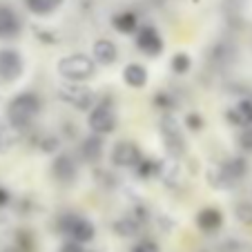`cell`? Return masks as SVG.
<instances>
[{"label":"cell","instance_id":"obj_1","mask_svg":"<svg viewBox=\"0 0 252 252\" xmlns=\"http://www.w3.org/2000/svg\"><path fill=\"white\" fill-rule=\"evenodd\" d=\"M40 110H43V100H40L38 94L20 92L7 105V121H9V125L14 129L23 132V129H29L33 119L40 114Z\"/></svg>","mask_w":252,"mask_h":252},{"label":"cell","instance_id":"obj_2","mask_svg":"<svg viewBox=\"0 0 252 252\" xmlns=\"http://www.w3.org/2000/svg\"><path fill=\"white\" fill-rule=\"evenodd\" d=\"M96 65H98V63H96L92 56H85V54H71V56H65L58 61L56 69H58L63 81L85 83V81H90V78L96 76Z\"/></svg>","mask_w":252,"mask_h":252},{"label":"cell","instance_id":"obj_3","mask_svg":"<svg viewBox=\"0 0 252 252\" xmlns=\"http://www.w3.org/2000/svg\"><path fill=\"white\" fill-rule=\"evenodd\" d=\"M158 132H161L167 157L179 161V158L188 152V143H186V136H183L181 127H179V121L172 114H163L161 121H158Z\"/></svg>","mask_w":252,"mask_h":252},{"label":"cell","instance_id":"obj_4","mask_svg":"<svg viewBox=\"0 0 252 252\" xmlns=\"http://www.w3.org/2000/svg\"><path fill=\"white\" fill-rule=\"evenodd\" d=\"M56 228L67 239H74V241L81 243H90L96 237L94 223L90 219H85V217H81V214H63V217H58Z\"/></svg>","mask_w":252,"mask_h":252},{"label":"cell","instance_id":"obj_5","mask_svg":"<svg viewBox=\"0 0 252 252\" xmlns=\"http://www.w3.org/2000/svg\"><path fill=\"white\" fill-rule=\"evenodd\" d=\"M56 96L63 100L65 105H71V107H76V110L81 112H90L92 107H94V92L90 90V87H85L83 83H69L65 81L63 85H58L56 90Z\"/></svg>","mask_w":252,"mask_h":252},{"label":"cell","instance_id":"obj_6","mask_svg":"<svg viewBox=\"0 0 252 252\" xmlns=\"http://www.w3.org/2000/svg\"><path fill=\"white\" fill-rule=\"evenodd\" d=\"M87 125H90L92 132L96 134H112L119 125V116H116L114 103L107 98H103L100 103H96L90 110V116H87Z\"/></svg>","mask_w":252,"mask_h":252},{"label":"cell","instance_id":"obj_7","mask_svg":"<svg viewBox=\"0 0 252 252\" xmlns=\"http://www.w3.org/2000/svg\"><path fill=\"white\" fill-rule=\"evenodd\" d=\"M23 71H25V61L18 49L11 47L0 49V81L14 83L23 76Z\"/></svg>","mask_w":252,"mask_h":252},{"label":"cell","instance_id":"obj_8","mask_svg":"<svg viewBox=\"0 0 252 252\" xmlns=\"http://www.w3.org/2000/svg\"><path fill=\"white\" fill-rule=\"evenodd\" d=\"M52 176L58 183H74L78 179V163L69 152H58L52 161Z\"/></svg>","mask_w":252,"mask_h":252},{"label":"cell","instance_id":"obj_9","mask_svg":"<svg viewBox=\"0 0 252 252\" xmlns=\"http://www.w3.org/2000/svg\"><path fill=\"white\" fill-rule=\"evenodd\" d=\"M110 158L116 167H132L134 170V167L141 163L143 154H141V150H138V145L134 141H119L114 148H112Z\"/></svg>","mask_w":252,"mask_h":252},{"label":"cell","instance_id":"obj_10","mask_svg":"<svg viewBox=\"0 0 252 252\" xmlns=\"http://www.w3.org/2000/svg\"><path fill=\"white\" fill-rule=\"evenodd\" d=\"M136 47L141 49L143 54H148L150 58H157L158 54L163 52L165 45H163L161 33H158V29L154 27V25H143L136 32Z\"/></svg>","mask_w":252,"mask_h":252},{"label":"cell","instance_id":"obj_11","mask_svg":"<svg viewBox=\"0 0 252 252\" xmlns=\"http://www.w3.org/2000/svg\"><path fill=\"white\" fill-rule=\"evenodd\" d=\"M103 154H105L103 134L92 132L90 136L83 138V143H81V157H83V161H85V163H90V165H96V163H100Z\"/></svg>","mask_w":252,"mask_h":252},{"label":"cell","instance_id":"obj_12","mask_svg":"<svg viewBox=\"0 0 252 252\" xmlns=\"http://www.w3.org/2000/svg\"><path fill=\"white\" fill-rule=\"evenodd\" d=\"M20 29H23L20 16L9 5H0V38L2 40L16 38L20 33Z\"/></svg>","mask_w":252,"mask_h":252},{"label":"cell","instance_id":"obj_13","mask_svg":"<svg viewBox=\"0 0 252 252\" xmlns=\"http://www.w3.org/2000/svg\"><path fill=\"white\" fill-rule=\"evenodd\" d=\"M194 223L196 228L201 230V232H217V230H221V225H223V212H221L219 208H214V205H210V208H203L196 212L194 217Z\"/></svg>","mask_w":252,"mask_h":252},{"label":"cell","instance_id":"obj_14","mask_svg":"<svg viewBox=\"0 0 252 252\" xmlns=\"http://www.w3.org/2000/svg\"><path fill=\"white\" fill-rule=\"evenodd\" d=\"M92 58H94L98 65L110 67L119 61V47L112 43L110 38H98L92 47Z\"/></svg>","mask_w":252,"mask_h":252},{"label":"cell","instance_id":"obj_15","mask_svg":"<svg viewBox=\"0 0 252 252\" xmlns=\"http://www.w3.org/2000/svg\"><path fill=\"white\" fill-rule=\"evenodd\" d=\"M219 167L223 170L225 179L230 181V186H237L243 176L248 174V158L246 157H230L223 163H219Z\"/></svg>","mask_w":252,"mask_h":252},{"label":"cell","instance_id":"obj_16","mask_svg":"<svg viewBox=\"0 0 252 252\" xmlns=\"http://www.w3.org/2000/svg\"><path fill=\"white\" fill-rule=\"evenodd\" d=\"M148 67H143L141 63H129L123 69V81L125 85L134 87V90H141V87L148 85Z\"/></svg>","mask_w":252,"mask_h":252},{"label":"cell","instance_id":"obj_17","mask_svg":"<svg viewBox=\"0 0 252 252\" xmlns=\"http://www.w3.org/2000/svg\"><path fill=\"white\" fill-rule=\"evenodd\" d=\"M112 27L119 33H136L138 32V16L134 11H119L112 16Z\"/></svg>","mask_w":252,"mask_h":252},{"label":"cell","instance_id":"obj_18","mask_svg":"<svg viewBox=\"0 0 252 252\" xmlns=\"http://www.w3.org/2000/svg\"><path fill=\"white\" fill-rule=\"evenodd\" d=\"M65 0H25V7L32 11L33 16H49L63 7Z\"/></svg>","mask_w":252,"mask_h":252},{"label":"cell","instance_id":"obj_19","mask_svg":"<svg viewBox=\"0 0 252 252\" xmlns=\"http://www.w3.org/2000/svg\"><path fill=\"white\" fill-rule=\"evenodd\" d=\"M114 232L123 239H132L141 232V221L136 217H121L114 221Z\"/></svg>","mask_w":252,"mask_h":252},{"label":"cell","instance_id":"obj_20","mask_svg":"<svg viewBox=\"0 0 252 252\" xmlns=\"http://www.w3.org/2000/svg\"><path fill=\"white\" fill-rule=\"evenodd\" d=\"M176 158L172 161H161V170H158V179L165 183L167 188H174L176 181H179V163H174Z\"/></svg>","mask_w":252,"mask_h":252},{"label":"cell","instance_id":"obj_21","mask_svg":"<svg viewBox=\"0 0 252 252\" xmlns=\"http://www.w3.org/2000/svg\"><path fill=\"white\" fill-rule=\"evenodd\" d=\"M158 170H161V161H157V158H141V163L134 167L136 176L143 179V181H148L152 176H158Z\"/></svg>","mask_w":252,"mask_h":252},{"label":"cell","instance_id":"obj_22","mask_svg":"<svg viewBox=\"0 0 252 252\" xmlns=\"http://www.w3.org/2000/svg\"><path fill=\"white\" fill-rule=\"evenodd\" d=\"M152 103H154V107L157 110H161V112H165V114H170L172 110H176V105H179V100H176V96L172 94V92H157L154 94V98H152Z\"/></svg>","mask_w":252,"mask_h":252},{"label":"cell","instance_id":"obj_23","mask_svg":"<svg viewBox=\"0 0 252 252\" xmlns=\"http://www.w3.org/2000/svg\"><path fill=\"white\" fill-rule=\"evenodd\" d=\"M190 67H192V61L186 52H176L174 56H172V61H170L172 74H176V76H186L188 71H190Z\"/></svg>","mask_w":252,"mask_h":252},{"label":"cell","instance_id":"obj_24","mask_svg":"<svg viewBox=\"0 0 252 252\" xmlns=\"http://www.w3.org/2000/svg\"><path fill=\"white\" fill-rule=\"evenodd\" d=\"M16 141H18V129H14L11 125L9 127L0 125V154L9 152V150L16 145Z\"/></svg>","mask_w":252,"mask_h":252},{"label":"cell","instance_id":"obj_25","mask_svg":"<svg viewBox=\"0 0 252 252\" xmlns=\"http://www.w3.org/2000/svg\"><path fill=\"white\" fill-rule=\"evenodd\" d=\"M234 217H237L241 223L252 225V203L250 201H239V203L234 205Z\"/></svg>","mask_w":252,"mask_h":252},{"label":"cell","instance_id":"obj_26","mask_svg":"<svg viewBox=\"0 0 252 252\" xmlns=\"http://www.w3.org/2000/svg\"><path fill=\"white\" fill-rule=\"evenodd\" d=\"M38 148H40V152H45V154H54L61 150V138L54 136V134H47V136H43L38 141Z\"/></svg>","mask_w":252,"mask_h":252},{"label":"cell","instance_id":"obj_27","mask_svg":"<svg viewBox=\"0 0 252 252\" xmlns=\"http://www.w3.org/2000/svg\"><path fill=\"white\" fill-rule=\"evenodd\" d=\"M237 143L246 154H252V125L241 127V132H239V136H237Z\"/></svg>","mask_w":252,"mask_h":252},{"label":"cell","instance_id":"obj_28","mask_svg":"<svg viewBox=\"0 0 252 252\" xmlns=\"http://www.w3.org/2000/svg\"><path fill=\"white\" fill-rule=\"evenodd\" d=\"M225 121H228L232 127H246L248 125L246 116H243V112L239 110V107H230V110H225Z\"/></svg>","mask_w":252,"mask_h":252},{"label":"cell","instance_id":"obj_29","mask_svg":"<svg viewBox=\"0 0 252 252\" xmlns=\"http://www.w3.org/2000/svg\"><path fill=\"white\" fill-rule=\"evenodd\" d=\"M186 127L190 129V132H201V129L205 127L203 116H201L199 112H190V114L186 116Z\"/></svg>","mask_w":252,"mask_h":252},{"label":"cell","instance_id":"obj_30","mask_svg":"<svg viewBox=\"0 0 252 252\" xmlns=\"http://www.w3.org/2000/svg\"><path fill=\"white\" fill-rule=\"evenodd\" d=\"M132 252H161V248H158V243L152 241V239H141V241L132 248Z\"/></svg>","mask_w":252,"mask_h":252},{"label":"cell","instance_id":"obj_31","mask_svg":"<svg viewBox=\"0 0 252 252\" xmlns=\"http://www.w3.org/2000/svg\"><path fill=\"white\" fill-rule=\"evenodd\" d=\"M219 252H246V246L237 239H225L219 246Z\"/></svg>","mask_w":252,"mask_h":252},{"label":"cell","instance_id":"obj_32","mask_svg":"<svg viewBox=\"0 0 252 252\" xmlns=\"http://www.w3.org/2000/svg\"><path fill=\"white\" fill-rule=\"evenodd\" d=\"M36 38L45 45H56L58 43V36L54 32H49V29H36Z\"/></svg>","mask_w":252,"mask_h":252},{"label":"cell","instance_id":"obj_33","mask_svg":"<svg viewBox=\"0 0 252 252\" xmlns=\"http://www.w3.org/2000/svg\"><path fill=\"white\" fill-rule=\"evenodd\" d=\"M237 107L243 112V116H246L248 125H252V96H246V98H241Z\"/></svg>","mask_w":252,"mask_h":252},{"label":"cell","instance_id":"obj_34","mask_svg":"<svg viewBox=\"0 0 252 252\" xmlns=\"http://www.w3.org/2000/svg\"><path fill=\"white\" fill-rule=\"evenodd\" d=\"M58 252H85V248H83V243H81V241L67 239V241L61 246V250H58Z\"/></svg>","mask_w":252,"mask_h":252},{"label":"cell","instance_id":"obj_35","mask_svg":"<svg viewBox=\"0 0 252 252\" xmlns=\"http://www.w3.org/2000/svg\"><path fill=\"white\" fill-rule=\"evenodd\" d=\"M9 203H11V194H9V190L0 186V208H7Z\"/></svg>","mask_w":252,"mask_h":252},{"label":"cell","instance_id":"obj_36","mask_svg":"<svg viewBox=\"0 0 252 252\" xmlns=\"http://www.w3.org/2000/svg\"><path fill=\"white\" fill-rule=\"evenodd\" d=\"M2 252H32V250H27V248H23V246H18V243H11V246H7V248H2Z\"/></svg>","mask_w":252,"mask_h":252}]
</instances>
